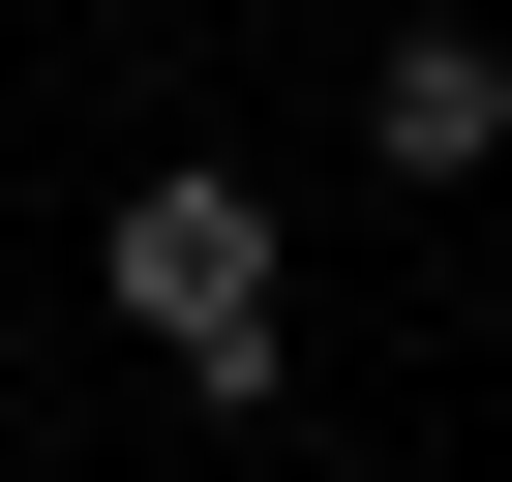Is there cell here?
Instances as JSON below:
<instances>
[{
	"instance_id": "obj_1",
	"label": "cell",
	"mask_w": 512,
	"mask_h": 482,
	"mask_svg": "<svg viewBox=\"0 0 512 482\" xmlns=\"http://www.w3.org/2000/svg\"><path fill=\"white\" fill-rule=\"evenodd\" d=\"M91 302H121L181 392H272V211H241L211 151H181V181H121V211H91Z\"/></svg>"
},
{
	"instance_id": "obj_2",
	"label": "cell",
	"mask_w": 512,
	"mask_h": 482,
	"mask_svg": "<svg viewBox=\"0 0 512 482\" xmlns=\"http://www.w3.org/2000/svg\"><path fill=\"white\" fill-rule=\"evenodd\" d=\"M362 121H392V181H482V151H512V31H392Z\"/></svg>"
}]
</instances>
